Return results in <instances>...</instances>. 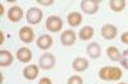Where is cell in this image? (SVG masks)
Returning a JSON list of instances; mask_svg holds the SVG:
<instances>
[{
  "instance_id": "1",
  "label": "cell",
  "mask_w": 128,
  "mask_h": 84,
  "mask_svg": "<svg viewBox=\"0 0 128 84\" xmlns=\"http://www.w3.org/2000/svg\"><path fill=\"white\" fill-rule=\"evenodd\" d=\"M45 28L51 33H56L60 32L62 28H63V20L58 15H50L46 22H45Z\"/></svg>"
},
{
  "instance_id": "9",
  "label": "cell",
  "mask_w": 128,
  "mask_h": 84,
  "mask_svg": "<svg viewBox=\"0 0 128 84\" xmlns=\"http://www.w3.org/2000/svg\"><path fill=\"white\" fill-rule=\"evenodd\" d=\"M16 57H17L18 61L26 64V62H30V61L32 60V51H31L28 47H20V48L17 51Z\"/></svg>"
},
{
  "instance_id": "14",
  "label": "cell",
  "mask_w": 128,
  "mask_h": 84,
  "mask_svg": "<svg viewBox=\"0 0 128 84\" xmlns=\"http://www.w3.org/2000/svg\"><path fill=\"white\" fill-rule=\"evenodd\" d=\"M86 52L91 59H99L100 55H101V46L98 43V42H92V43H90L87 46Z\"/></svg>"
},
{
  "instance_id": "27",
  "label": "cell",
  "mask_w": 128,
  "mask_h": 84,
  "mask_svg": "<svg viewBox=\"0 0 128 84\" xmlns=\"http://www.w3.org/2000/svg\"><path fill=\"white\" fill-rule=\"evenodd\" d=\"M118 84H127V83H118Z\"/></svg>"
},
{
  "instance_id": "22",
  "label": "cell",
  "mask_w": 128,
  "mask_h": 84,
  "mask_svg": "<svg viewBox=\"0 0 128 84\" xmlns=\"http://www.w3.org/2000/svg\"><path fill=\"white\" fill-rule=\"evenodd\" d=\"M36 3L44 5V6H49V5H51V4H54L55 1H54V0H48V1H44V0H36Z\"/></svg>"
},
{
  "instance_id": "18",
  "label": "cell",
  "mask_w": 128,
  "mask_h": 84,
  "mask_svg": "<svg viewBox=\"0 0 128 84\" xmlns=\"http://www.w3.org/2000/svg\"><path fill=\"white\" fill-rule=\"evenodd\" d=\"M126 4L127 1L126 0H110L109 1V5H110V9L115 13H120L124 10L126 8Z\"/></svg>"
},
{
  "instance_id": "3",
  "label": "cell",
  "mask_w": 128,
  "mask_h": 84,
  "mask_svg": "<svg viewBox=\"0 0 128 84\" xmlns=\"http://www.w3.org/2000/svg\"><path fill=\"white\" fill-rule=\"evenodd\" d=\"M26 19L30 24H38L42 20V12L36 6L30 8L26 13Z\"/></svg>"
},
{
  "instance_id": "12",
  "label": "cell",
  "mask_w": 128,
  "mask_h": 84,
  "mask_svg": "<svg viewBox=\"0 0 128 84\" xmlns=\"http://www.w3.org/2000/svg\"><path fill=\"white\" fill-rule=\"evenodd\" d=\"M38 69H40L38 65H27L23 69V77L27 80H35L38 75Z\"/></svg>"
},
{
  "instance_id": "20",
  "label": "cell",
  "mask_w": 128,
  "mask_h": 84,
  "mask_svg": "<svg viewBox=\"0 0 128 84\" xmlns=\"http://www.w3.org/2000/svg\"><path fill=\"white\" fill-rule=\"evenodd\" d=\"M120 64L124 69L128 70V50H124L122 52V60H120Z\"/></svg>"
},
{
  "instance_id": "2",
  "label": "cell",
  "mask_w": 128,
  "mask_h": 84,
  "mask_svg": "<svg viewBox=\"0 0 128 84\" xmlns=\"http://www.w3.org/2000/svg\"><path fill=\"white\" fill-rule=\"evenodd\" d=\"M38 66L44 70H50L55 66V57L50 52H45L38 60Z\"/></svg>"
},
{
  "instance_id": "11",
  "label": "cell",
  "mask_w": 128,
  "mask_h": 84,
  "mask_svg": "<svg viewBox=\"0 0 128 84\" xmlns=\"http://www.w3.org/2000/svg\"><path fill=\"white\" fill-rule=\"evenodd\" d=\"M88 61L84 59V57H77L74 59L73 62H72V69L77 73H81V71H84L88 69Z\"/></svg>"
},
{
  "instance_id": "6",
  "label": "cell",
  "mask_w": 128,
  "mask_h": 84,
  "mask_svg": "<svg viewBox=\"0 0 128 84\" xmlns=\"http://www.w3.org/2000/svg\"><path fill=\"white\" fill-rule=\"evenodd\" d=\"M76 38H77V35L73 29H67L60 35V42L63 46H72L74 45L76 42Z\"/></svg>"
},
{
  "instance_id": "19",
  "label": "cell",
  "mask_w": 128,
  "mask_h": 84,
  "mask_svg": "<svg viewBox=\"0 0 128 84\" xmlns=\"http://www.w3.org/2000/svg\"><path fill=\"white\" fill-rule=\"evenodd\" d=\"M123 77L122 69L116 68V66H110V82H116Z\"/></svg>"
},
{
  "instance_id": "24",
  "label": "cell",
  "mask_w": 128,
  "mask_h": 84,
  "mask_svg": "<svg viewBox=\"0 0 128 84\" xmlns=\"http://www.w3.org/2000/svg\"><path fill=\"white\" fill-rule=\"evenodd\" d=\"M120 41L123 42L124 45H128V32H124V33L120 36Z\"/></svg>"
},
{
  "instance_id": "10",
  "label": "cell",
  "mask_w": 128,
  "mask_h": 84,
  "mask_svg": "<svg viewBox=\"0 0 128 84\" xmlns=\"http://www.w3.org/2000/svg\"><path fill=\"white\" fill-rule=\"evenodd\" d=\"M13 60H14V56L10 51L8 50H2L0 51V66L2 68H6V66H10L13 64Z\"/></svg>"
},
{
  "instance_id": "16",
  "label": "cell",
  "mask_w": 128,
  "mask_h": 84,
  "mask_svg": "<svg viewBox=\"0 0 128 84\" xmlns=\"http://www.w3.org/2000/svg\"><path fill=\"white\" fill-rule=\"evenodd\" d=\"M94 35H95V29L91 26H84V27L81 28L80 33H78V37L82 41H88L94 37Z\"/></svg>"
},
{
  "instance_id": "25",
  "label": "cell",
  "mask_w": 128,
  "mask_h": 84,
  "mask_svg": "<svg viewBox=\"0 0 128 84\" xmlns=\"http://www.w3.org/2000/svg\"><path fill=\"white\" fill-rule=\"evenodd\" d=\"M0 15H4V8H3V5L0 6Z\"/></svg>"
},
{
  "instance_id": "8",
  "label": "cell",
  "mask_w": 128,
  "mask_h": 84,
  "mask_svg": "<svg viewBox=\"0 0 128 84\" xmlns=\"http://www.w3.org/2000/svg\"><path fill=\"white\" fill-rule=\"evenodd\" d=\"M118 35V29H116L115 26L113 24H105L101 28V36L105 40H114Z\"/></svg>"
},
{
  "instance_id": "23",
  "label": "cell",
  "mask_w": 128,
  "mask_h": 84,
  "mask_svg": "<svg viewBox=\"0 0 128 84\" xmlns=\"http://www.w3.org/2000/svg\"><path fill=\"white\" fill-rule=\"evenodd\" d=\"M38 84H52V82H51V79H50V78L44 77V78H41V79H40Z\"/></svg>"
},
{
  "instance_id": "17",
  "label": "cell",
  "mask_w": 128,
  "mask_h": 84,
  "mask_svg": "<svg viewBox=\"0 0 128 84\" xmlns=\"http://www.w3.org/2000/svg\"><path fill=\"white\" fill-rule=\"evenodd\" d=\"M106 55L112 61H120L122 60V54L120 51L116 48L115 46H110L106 48Z\"/></svg>"
},
{
  "instance_id": "5",
  "label": "cell",
  "mask_w": 128,
  "mask_h": 84,
  "mask_svg": "<svg viewBox=\"0 0 128 84\" xmlns=\"http://www.w3.org/2000/svg\"><path fill=\"white\" fill-rule=\"evenodd\" d=\"M23 15H24L23 9L20 6H18V5H14L8 10V19L13 23H18L19 20H22Z\"/></svg>"
},
{
  "instance_id": "21",
  "label": "cell",
  "mask_w": 128,
  "mask_h": 84,
  "mask_svg": "<svg viewBox=\"0 0 128 84\" xmlns=\"http://www.w3.org/2000/svg\"><path fill=\"white\" fill-rule=\"evenodd\" d=\"M67 84H83V80H82V78L80 75H72L68 79Z\"/></svg>"
},
{
  "instance_id": "13",
  "label": "cell",
  "mask_w": 128,
  "mask_h": 84,
  "mask_svg": "<svg viewBox=\"0 0 128 84\" xmlns=\"http://www.w3.org/2000/svg\"><path fill=\"white\" fill-rule=\"evenodd\" d=\"M36 45L41 50H49L52 46V38H51L50 35H42V36H40L37 38Z\"/></svg>"
},
{
  "instance_id": "26",
  "label": "cell",
  "mask_w": 128,
  "mask_h": 84,
  "mask_svg": "<svg viewBox=\"0 0 128 84\" xmlns=\"http://www.w3.org/2000/svg\"><path fill=\"white\" fill-rule=\"evenodd\" d=\"M0 37H2V43L4 42V33L3 32H0Z\"/></svg>"
},
{
  "instance_id": "7",
  "label": "cell",
  "mask_w": 128,
  "mask_h": 84,
  "mask_svg": "<svg viewBox=\"0 0 128 84\" xmlns=\"http://www.w3.org/2000/svg\"><path fill=\"white\" fill-rule=\"evenodd\" d=\"M19 40L23 43H31L35 40V32L31 27H22L19 29Z\"/></svg>"
},
{
  "instance_id": "4",
  "label": "cell",
  "mask_w": 128,
  "mask_h": 84,
  "mask_svg": "<svg viewBox=\"0 0 128 84\" xmlns=\"http://www.w3.org/2000/svg\"><path fill=\"white\" fill-rule=\"evenodd\" d=\"M100 1L99 0H82L81 1V9L86 14H95L99 10Z\"/></svg>"
},
{
  "instance_id": "15",
  "label": "cell",
  "mask_w": 128,
  "mask_h": 84,
  "mask_svg": "<svg viewBox=\"0 0 128 84\" xmlns=\"http://www.w3.org/2000/svg\"><path fill=\"white\" fill-rule=\"evenodd\" d=\"M82 14H80L78 12H70L67 17V22L70 27H77L82 23Z\"/></svg>"
}]
</instances>
